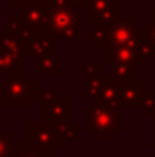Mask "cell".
Masks as SVG:
<instances>
[{
	"label": "cell",
	"instance_id": "8fae6325",
	"mask_svg": "<svg viewBox=\"0 0 155 157\" xmlns=\"http://www.w3.org/2000/svg\"><path fill=\"white\" fill-rule=\"evenodd\" d=\"M57 128H59L62 139H77V124L75 122H70L68 121V122H64V124H60Z\"/></svg>",
	"mask_w": 155,
	"mask_h": 157
},
{
	"label": "cell",
	"instance_id": "277c9868",
	"mask_svg": "<svg viewBox=\"0 0 155 157\" xmlns=\"http://www.w3.org/2000/svg\"><path fill=\"white\" fill-rule=\"evenodd\" d=\"M49 28L51 31H55L57 35L64 37V39H73L75 33H73V17L70 11H64V9H59L51 15L49 18Z\"/></svg>",
	"mask_w": 155,
	"mask_h": 157
},
{
	"label": "cell",
	"instance_id": "5b68a950",
	"mask_svg": "<svg viewBox=\"0 0 155 157\" xmlns=\"http://www.w3.org/2000/svg\"><path fill=\"white\" fill-rule=\"evenodd\" d=\"M46 110V122H49L51 126H60L64 122L70 121V99H59L55 102H51L49 106L44 108Z\"/></svg>",
	"mask_w": 155,
	"mask_h": 157
},
{
	"label": "cell",
	"instance_id": "3957f363",
	"mask_svg": "<svg viewBox=\"0 0 155 157\" xmlns=\"http://www.w3.org/2000/svg\"><path fill=\"white\" fill-rule=\"evenodd\" d=\"M28 139L37 146L44 148H59L62 144V135L59 128L51 126L49 122H29L28 124Z\"/></svg>",
	"mask_w": 155,
	"mask_h": 157
},
{
	"label": "cell",
	"instance_id": "30bf717a",
	"mask_svg": "<svg viewBox=\"0 0 155 157\" xmlns=\"http://www.w3.org/2000/svg\"><path fill=\"white\" fill-rule=\"evenodd\" d=\"M11 132H0V157H13L15 148L11 146Z\"/></svg>",
	"mask_w": 155,
	"mask_h": 157
},
{
	"label": "cell",
	"instance_id": "9c48e42d",
	"mask_svg": "<svg viewBox=\"0 0 155 157\" xmlns=\"http://www.w3.org/2000/svg\"><path fill=\"white\" fill-rule=\"evenodd\" d=\"M18 70V62L15 57H11L9 53L0 51V73H17Z\"/></svg>",
	"mask_w": 155,
	"mask_h": 157
},
{
	"label": "cell",
	"instance_id": "ba28073f",
	"mask_svg": "<svg viewBox=\"0 0 155 157\" xmlns=\"http://www.w3.org/2000/svg\"><path fill=\"white\" fill-rule=\"evenodd\" d=\"M62 97V93H60V90H39L37 93H35V99H37V104L42 106V108H46V106H49L51 102H55V101H59Z\"/></svg>",
	"mask_w": 155,
	"mask_h": 157
},
{
	"label": "cell",
	"instance_id": "7a4b0ae2",
	"mask_svg": "<svg viewBox=\"0 0 155 157\" xmlns=\"http://www.w3.org/2000/svg\"><path fill=\"white\" fill-rule=\"evenodd\" d=\"M119 126L117 110L104 101H97L95 106L88 112V130L95 133L97 139H108L112 132H115Z\"/></svg>",
	"mask_w": 155,
	"mask_h": 157
},
{
	"label": "cell",
	"instance_id": "8992f818",
	"mask_svg": "<svg viewBox=\"0 0 155 157\" xmlns=\"http://www.w3.org/2000/svg\"><path fill=\"white\" fill-rule=\"evenodd\" d=\"M13 157H53V150L44 148V146H37L35 143L26 139V141H20V144L15 148Z\"/></svg>",
	"mask_w": 155,
	"mask_h": 157
},
{
	"label": "cell",
	"instance_id": "6da1fadb",
	"mask_svg": "<svg viewBox=\"0 0 155 157\" xmlns=\"http://www.w3.org/2000/svg\"><path fill=\"white\" fill-rule=\"evenodd\" d=\"M35 93L37 84L26 73H6V77L0 80V99L6 106H28Z\"/></svg>",
	"mask_w": 155,
	"mask_h": 157
},
{
	"label": "cell",
	"instance_id": "52a82bcc",
	"mask_svg": "<svg viewBox=\"0 0 155 157\" xmlns=\"http://www.w3.org/2000/svg\"><path fill=\"white\" fill-rule=\"evenodd\" d=\"M37 71L39 73H59L60 71V60L53 55L40 57V60L37 62Z\"/></svg>",
	"mask_w": 155,
	"mask_h": 157
}]
</instances>
